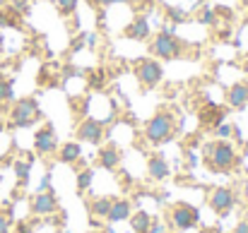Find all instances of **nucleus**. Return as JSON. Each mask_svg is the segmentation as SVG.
I'll use <instances>...</instances> for the list:
<instances>
[{"label": "nucleus", "mask_w": 248, "mask_h": 233, "mask_svg": "<svg viewBox=\"0 0 248 233\" xmlns=\"http://www.w3.org/2000/svg\"><path fill=\"white\" fill-rule=\"evenodd\" d=\"M202 161L210 166L215 173H227L239 163V154L229 140H215L202 147Z\"/></svg>", "instance_id": "f257e3e1"}, {"label": "nucleus", "mask_w": 248, "mask_h": 233, "mask_svg": "<svg viewBox=\"0 0 248 233\" xmlns=\"http://www.w3.org/2000/svg\"><path fill=\"white\" fill-rule=\"evenodd\" d=\"M176 116L169 108H159L147 123H145V140L150 145H164L169 140H173L176 135Z\"/></svg>", "instance_id": "f03ea898"}, {"label": "nucleus", "mask_w": 248, "mask_h": 233, "mask_svg": "<svg viewBox=\"0 0 248 233\" xmlns=\"http://www.w3.org/2000/svg\"><path fill=\"white\" fill-rule=\"evenodd\" d=\"M183 48H186L183 39H178L171 27H162V31L150 39V56L159 58V60H176V58H181Z\"/></svg>", "instance_id": "7ed1b4c3"}, {"label": "nucleus", "mask_w": 248, "mask_h": 233, "mask_svg": "<svg viewBox=\"0 0 248 233\" xmlns=\"http://www.w3.org/2000/svg\"><path fill=\"white\" fill-rule=\"evenodd\" d=\"M41 118H44V113L39 108V99L36 96H22L12 103L10 116H7V125L22 130V128H31Z\"/></svg>", "instance_id": "20e7f679"}, {"label": "nucleus", "mask_w": 248, "mask_h": 233, "mask_svg": "<svg viewBox=\"0 0 248 233\" xmlns=\"http://www.w3.org/2000/svg\"><path fill=\"white\" fill-rule=\"evenodd\" d=\"M135 79L142 91H152L162 84L164 79V68L157 58H138L135 60Z\"/></svg>", "instance_id": "39448f33"}, {"label": "nucleus", "mask_w": 248, "mask_h": 233, "mask_svg": "<svg viewBox=\"0 0 248 233\" xmlns=\"http://www.w3.org/2000/svg\"><path fill=\"white\" fill-rule=\"evenodd\" d=\"M200 224V209L188 202H176L171 207V226L176 231H188Z\"/></svg>", "instance_id": "423d86ee"}, {"label": "nucleus", "mask_w": 248, "mask_h": 233, "mask_svg": "<svg viewBox=\"0 0 248 233\" xmlns=\"http://www.w3.org/2000/svg\"><path fill=\"white\" fill-rule=\"evenodd\" d=\"M75 137H78V142H87V145L99 147L104 142V137H106V123L99 120V118L87 116V118L80 120V125L75 128Z\"/></svg>", "instance_id": "0eeeda50"}, {"label": "nucleus", "mask_w": 248, "mask_h": 233, "mask_svg": "<svg viewBox=\"0 0 248 233\" xmlns=\"http://www.w3.org/2000/svg\"><path fill=\"white\" fill-rule=\"evenodd\" d=\"M34 152L39 156H48L58 152V135H56V128L51 123H44L34 132Z\"/></svg>", "instance_id": "6e6552de"}, {"label": "nucleus", "mask_w": 248, "mask_h": 233, "mask_svg": "<svg viewBox=\"0 0 248 233\" xmlns=\"http://www.w3.org/2000/svg\"><path fill=\"white\" fill-rule=\"evenodd\" d=\"M234 204H236V195H234L232 188L219 185V188H215V190L210 192V209H212L217 217H229L232 209H234Z\"/></svg>", "instance_id": "1a4fd4ad"}, {"label": "nucleus", "mask_w": 248, "mask_h": 233, "mask_svg": "<svg viewBox=\"0 0 248 233\" xmlns=\"http://www.w3.org/2000/svg\"><path fill=\"white\" fill-rule=\"evenodd\" d=\"M29 209H31L34 217H51V214H58V212H61V204H58V197H56L53 188H51V190H44V192H36V195L31 197Z\"/></svg>", "instance_id": "9d476101"}, {"label": "nucleus", "mask_w": 248, "mask_h": 233, "mask_svg": "<svg viewBox=\"0 0 248 233\" xmlns=\"http://www.w3.org/2000/svg\"><path fill=\"white\" fill-rule=\"evenodd\" d=\"M123 36L130 39V41H147V39H150V17H147V15H135V17L125 24Z\"/></svg>", "instance_id": "9b49d317"}, {"label": "nucleus", "mask_w": 248, "mask_h": 233, "mask_svg": "<svg viewBox=\"0 0 248 233\" xmlns=\"http://www.w3.org/2000/svg\"><path fill=\"white\" fill-rule=\"evenodd\" d=\"M198 118H200V125H202L205 130H215L219 123H224V120H227L224 111H222L217 103H212V101H207V106L198 113Z\"/></svg>", "instance_id": "f8f14e48"}, {"label": "nucleus", "mask_w": 248, "mask_h": 233, "mask_svg": "<svg viewBox=\"0 0 248 233\" xmlns=\"http://www.w3.org/2000/svg\"><path fill=\"white\" fill-rule=\"evenodd\" d=\"M227 103L234 111H244L248 106V84L246 82H234L227 89Z\"/></svg>", "instance_id": "ddd939ff"}, {"label": "nucleus", "mask_w": 248, "mask_h": 233, "mask_svg": "<svg viewBox=\"0 0 248 233\" xmlns=\"http://www.w3.org/2000/svg\"><path fill=\"white\" fill-rule=\"evenodd\" d=\"M130 214H133V204H130V200H125V197H113L106 221H108V224H121V221H128Z\"/></svg>", "instance_id": "4468645a"}, {"label": "nucleus", "mask_w": 248, "mask_h": 233, "mask_svg": "<svg viewBox=\"0 0 248 233\" xmlns=\"http://www.w3.org/2000/svg\"><path fill=\"white\" fill-rule=\"evenodd\" d=\"M99 166L104 168V171H116L118 166H121V161H123V154H121V149L113 145V142H108V145H104L101 149H99Z\"/></svg>", "instance_id": "2eb2a0df"}, {"label": "nucleus", "mask_w": 248, "mask_h": 233, "mask_svg": "<svg viewBox=\"0 0 248 233\" xmlns=\"http://www.w3.org/2000/svg\"><path fill=\"white\" fill-rule=\"evenodd\" d=\"M147 175L152 178V180H166L169 175H171V166H169V161H166L162 154H150L147 159Z\"/></svg>", "instance_id": "dca6fc26"}, {"label": "nucleus", "mask_w": 248, "mask_h": 233, "mask_svg": "<svg viewBox=\"0 0 248 233\" xmlns=\"http://www.w3.org/2000/svg\"><path fill=\"white\" fill-rule=\"evenodd\" d=\"M111 202H113V197H106V195L89 200V202H87L89 217H92V219H106V217H108V209H111Z\"/></svg>", "instance_id": "f3484780"}, {"label": "nucleus", "mask_w": 248, "mask_h": 233, "mask_svg": "<svg viewBox=\"0 0 248 233\" xmlns=\"http://www.w3.org/2000/svg\"><path fill=\"white\" fill-rule=\"evenodd\" d=\"M82 159V145L80 142H65L58 147V161L61 163H78Z\"/></svg>", "instance_id": "a211bd4d"}, {"label": "nucleus", "mask_w": 248, "mask_h": 233, "mask_svg": "<svg viewBox=\"0 0 248 233\" xmlns=\"http://www.w3.org/2000/svg\"><path fill=\"white\" fill-rule=\"evenodd\" d=\"M150 226H152V214L145 212V209H138L130 214V229L135 233H150Z\"/></svg>", "instance_id": "6ab92c4d"}, {"label": "nucleus", "mask_w": 248, "mask_h": 233, "mask_svg": "<svg viewBox=\"0 0 248 233\" xmlns=\"http://www.w3.org/2000/svg\"><path fill=\"white\" fill-rule=\"evenodd\" d=\"M24 15H19L15 7H2L0 10V27H12V29H24V22H22Z\"/></svg>", "instance_id": "aec40b11"}, {"label": "nucleus", "mask_w": 248, "mask_h": 233, "mask_svg": "<svg viewBox=\"0 0 248 233\" xmlns=\"http://www.w3.org/2000/svg\"><path fill=\"white\" fill-rule=\"evenodd\" d=\"M164 19L171 22L173 27H178V24H186V22H188V12H186L183 7H178V5H166Z\"/></svg>", "instance_id": "412c9836"}, {"label": "nucleus", "mask_w": 248, "mask_h": 233, "mask_svg": "<svg viewBox=\"0 0 248 233\" xmlns=\"http://www.w3.org/2000/svg\"><path fill=\"white\" fill-rule=\"evenodd\" d=\"M15 101V82L10 77H0V106Z\"/></svg>", "instance_id": "4be33fe9"}, {"label": "nucleus", "mask_w": 248, "mask_h": 233, "mask_svg": "<svg viewBox=\"0 0 248 233\" xmlns=\"http://www.w3.org/2000/svg\"><path fill=\"white\" fill-rule=\"evenodd\" d=\"M15 175H17V183L19 185H27L29 183V173H31V159L29 161H15Z\"/></svg>", "instance_id": "5701e85b"}, {"label": "nucleus", "mask_w": 248, "mask_h": 233, "mask_svg": "<svg viewBox=\"0 0 248 233\" xmlns=\"http://www.w3.org/2000/svg\"><path fill=\"white\" fill-rule=\"evenodd\" d=\"M87 84H89V89L101 91V89L106 87V75H104V70H92V73H87Z\"/></svg>", "instance_id": "b1692460"}, {"label": "nucleus", "mask_w": 248, "mask_h": 233, "mask_svg": "<svg viewBox=\"0 0 248 233\" xmlns=\"http://www.w3.org/2000/svg\"><path fill=\"white\" fill-rule=\"evenodd\" d=\"M92 183H94V171L92 168H82L78 173V192H87L92 188Z\"/></svg>", "instance_id": "393cba45"}, {"label": "nucleus", "mask_w": 248, "mask_h": 233, "mask_svg": "<svg viewBox=\"0 0 248 233\" xmlns=\"http://www.w3.org/2000/svg\"><path fill=\"white\" fill-rule=\"evenodd\" d=\"M56 2V10L61 17H70L78 12V0H53Z\"/></svg>", "instance_id": "a878e982"}, {"label": "nucleus", "mask_w": 248, "mask_h": 233, "mask_svg": "<svg viewBox=\"0 0 248 233\" xmlns=\"http://www.w3.org/2000/svg\"><path fill=\"white\" fill-rule=\"evenodd\" d=\"M198 22H200V24H207V27H215L219 19H217V12H215V10L202 7V10L198 12Z\"/></svg>", "instance_id": "bb28decb"}, {"label": "nucleus", "mask_w": 248, "mask_h": 233, "mask_svg": "<svg viewBox=\"0 0 248 233\" xmlns=\"http://www.w3.org/2000/svg\"><path fill=\"white\" fill-rule=\"evenodd\" d=\"M215 135L219 137V140H229V137H234V125L232 123H219L217 128H215Z\"/></svg>", "instance_id": "cd10ccee"}, {"label": "nucleus", "mask_w": 248, "mask_h": 233, "mask_svg": "<svg viewBox=\"0 0 248 233\" xmlns=\"http://www.w3.org/2000/svg\"><path fill=\"white\" fill-rule=\"evenodd\" d=\"M128 5H130L138 15H145V10L152 7V0H128Z\"/></svg>", "instance_id": "c85d7f7f"}, {"label": "nucleus", "mask_w": 248, "mask_h": 233, "mask_svg": "<svg viewBox=\"0 0 248 233\" xmlns=\"http://www.w3.org/2000/svg\"><path fill=\"white\" fill-rule=\"evenodd\" d=\"M10 7H15L19 15H29V0H7Z\"/></svg>", "instance_id": "c756f323"}, {"label": "nucleus", "mask_w": 248, "mask_h": 233, "mask_svg": "<svg viewBox=\"0 0 248 233\" xmlns=\"http://www.w3.org/2000/svg\"><path fill=\"white\" fill-rule=\"evenodd\" d=\"M87 5H89L92 10H104V7L116 5V0H87Z\"/></svg>", "instance_id": "7c9ffc66"}, {"label": "nucleus", "mask_w": 248, "mask_h": 233, "mask_svg": "<svg viewBox=\"0 0 248 233\" xmlns=\"http://www.w3.org/2000/svg\"><path fill=\"white\" fill-rule=\"evenodd\" d=\"M12 229V219L7 214H0V233H10Z\"/></svg>", "instance_id": "2f4dec72"}, {"label": "nucleus", "mask_w": 248, "mask_h": 233, "mask_svg": "<svg viewBox=\"0 0 248 233\" xmlns=\"http://www.w3.org/2000/svg\"><path fill=\"white\" fill-rule=\"evenodd\" d=\"M44 190H51V171H46L41 183H39V192H44Z\"/></svg>", "instance_id": "473e14b6"}, {"label": "nucleus", "mask_w": 248, "mask_h": 233, "mask_svg": "<svg viewBox=\"0 0 248 233\" xmlns=\"http://www.w3.org/2000/svg\"><path fill=\"white\" fill-rule=\"evenodd\" d=\"M229 233H248V219L239 221V224H236V226H234V229H232Z\"/></svg>", "instance_id": "72a5a7b5"}, {"label": "nucleus", "mask_w": 248, "mask_h": 233, "mask_svg": "<svg viewBox=\"0 0 248 233\" xmlns=\"http://www.w3.org/2000/svg\"><path fill=\"white\" fill-rule=\"evenodd\" d=\"M150 233H166V231H164V226H162L159 221H155V219H152V226H150Z\"/></svg>", "instance_id": "f704fd0d"}, {"label": "nucleus", "mask_w": 248, "mask_h": 233, "mask_svg": "<svg viewBox=\"0 0 248 233\" xmlns=\"http://www.w3.org/2000/svg\"><path fill=\"white\" fill-rule=\"evenodd\" d=\"M188 159H186V163H188V166H190V168H193V166H195V163H198V159H195V154H193V152H188Z\"/></svg>", "instance_id": "c9c22d12"}, {"label": "nucleus", "mask_w": 248, "mask_h": 233, "mask_svg": "<svg viewBox=\"0 0 248 233\" xmlns=\"http://www.w3.org/2000/svg\"><path fill=\"white\" fill-rule=\"evenodd\" d=\"M104 233H116V231H113V229H111V226H108V229H106V231H104Z\"/></svg>", "instance_id": "e433bc0d"}, {"label": "nucleus", "mask_w": 248, "mask_h": 233, "mask_svg": "<svg viewBox=\"0 0 248 233\" xmlns=\"http://www.w3.org/2000/svg\"><path fill=\"white\" fill-rule=\"evenodd\" d=\"M246 70H248V60H246Z\"/></svg>", "instance_id": "4c0bfd02"}, {"label": "nucleus", "mask_w": 248, "mask_h": 233, "mask_svg": "<svg viewBox=\"0 0 248 233\" xmlns=\"http://www.w3.org/2000/svg\"><path fill=\"white\" fill-rule=\"evenodd\" d=\"M34 2H39V0H34Z\"/></svg>", "instance_id": "58836bf2"}, {"label": "nucleus", "mask_w": 248, "mask_h": 233, "mask_svg": "<svg viewBox=\"0 0 248 233\" xmlns=\"http://www.w3.org/2000/svg\"><path fill=\"white\" fill-rule=\"evenodd\" d=\"M246 84H248V82H246Z\"/></svg>", "instance_id": "ea45409f"}]
</instances>
